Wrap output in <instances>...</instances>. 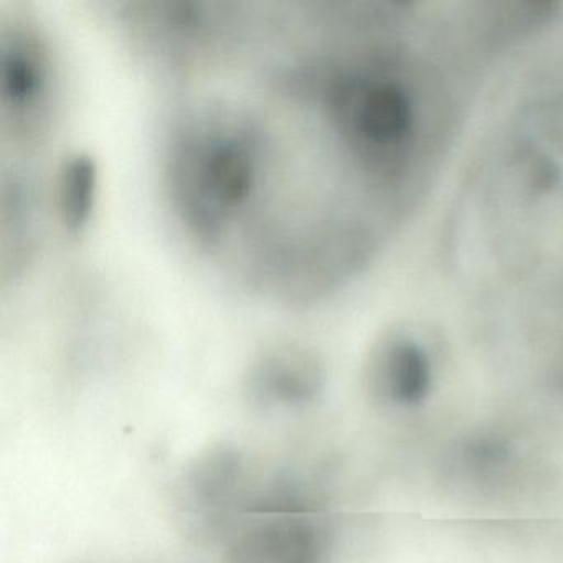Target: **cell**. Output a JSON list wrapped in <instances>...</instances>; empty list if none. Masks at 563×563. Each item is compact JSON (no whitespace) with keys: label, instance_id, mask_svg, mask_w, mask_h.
<instances>
[{"label":"cell","instance_id":"cell-1","mask_svg":"<svg viewBox=\"0 0 563 563\" xmlns=\"http://www.w3.org/2000/svg\"><path fill=\"white\" fill-rule=\"evenodd\" d=\"M273 159L269 131L229 101L189 108L174 123L164 173L174 212L189 235L216 249L255 209Z\"/></svg>","mask_w":563,"mask_h":563},{"label":"cell","instance_id":"cell-2","mask_svg":"<svg viewBox=\"0 0 563 563\" xmlns=\"http://www.w3.org/2000/svg\"><path fill=\"white\" fill-rule=\"evenodd\" d=\"M295 93L314 103L329 133L375 186L408 169L418 141V103L410 81L377 55L325 62L301 70Z\"/></svg>","mask_w":563,"mask_h":563},{"label":"cell","instance_id":"cell-3","mask_svg":"<svg viewBox=\"0 0 563 563\" xmlns=\"http://www.w3.org/2000/svg\"><path fill=\"white\" fill-rule=\"evenodd\" d=\"M222 563H331L332 529L305 481L253 477L230 526Z\"/></svg>","mask_w":563,"mask_h":563},{"label":"cell","instance_id":"cell-4","mask_svg":"<svg viewBox=\"0 0 563 563\" xmlns=\"http://www.w3.org/2000/svg\"><path fill=\"white\" fill-rule=\"evenodd\" d=\"M54 64L37 27L14 21L0 41V103L15 141L37 140L51 121Z\"/></svg>","mask_w":563,"mask_h":563},{"label":"cell","instance_id":"cell-5","mask_svg":"<svg viewBox=\"0 0 563 563\" xmlns=\"http://www.w3.org/2000/svg\"><path fill=\"white\" fill-rule=\"evenodd\" d=\"M365 380L378 404L394 410H415L433 390V358L413 335L394 332L371 352Z\"/></svg>","mask_w":563,"mask_h":563},{"label":"cell","instance_id":"cell-6","mask_svg":"<svg viewBox=\"0 0 563 563\" xmlns=\"http://www.w3.org/2000/svg\"><path fill=\"white\" fill-rule=\"evenodd\" d=\"M318 361L301 349L282 347L263 355L249 377L252 398L266 407H301L321 390Z\"/></svg>","mask_w":563,"mask_h":563},{"label":"cell","instance_id":"cell-7","mask_svg":"<svg viewBox=\"0 0 563 563\" xmlns=\"http://www.w3.org/2000/svg\"><path fill=\"white\" fill-rule=\"evenodd\" d=\"M57 210L70 232L87 225L97 197V167L85 154L65 159L57 177Z\"/></svg>","mask_w":563,"mask_h":563}]
</instances>
